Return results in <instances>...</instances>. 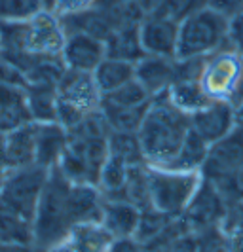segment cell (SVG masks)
I'll use <instances>...</instances> for the list:
<instances>
[{
  "label": "cell",
  "mask_w": 243,
  "mask_h": 252,
  "mask_svg": "<svg viewBox=\"0 0 243 252\" xmlns=\"http://www.w3.org/2000/svg\"><path fill=\"white\" fill-rule=\"evenodd\" d=\"M103 201L97 186L70 182L57 167L50 169L33 222L36 251L46 252L76 224L101 220Z\"/></svg>",
  "instance_id": "1"
},
{
  "label": "cell",
  "mask_w": 243,
  "mask_h": 252,
  "mask_svg": "<svg viewBox=\"0 0 243 252\" xmlns=\"http://www.w3.org/2000/svg\"><path fill=\"white\" fill-rule=\"evenodd\" d=\"M67 40L63 21L50 10L17 23H0V55L25 78L35 66L61 59Z\"/></svg>",
  "instance_id": "2"
},
{
  "label": "cell",
  "mask_w": 243,
  "mask_h": 252,
  "mask_svg": "<svg viewBox=\"0 0 243 252\" xmlns=\"http://www.w3.org/2000/svg\"><path fill=\"white\" fill-rule=\"evenodd\" d=\"M188 133H190V116L180 112L169 101L167 93L154 97L137 131L144 163L156 167L171 165Z\"/></svg>",
  "instance_id": "3"
},
{
  "label": "cell",
  "mask_w": 243,
  "mask_h": 252,
  "mask_svg": "<svg viewBox=\"0 0 243 252\" xmlns=\"http://www.w3.org/2000/svg\"><path fill=\"white\" fill-rule=\"evenodd\" d=\"M67 133L69 142L57 169L70 182L97 186L103 165L108 158V124L99 112L67 129Z\"/></svg>",
  "instance_id": "4"
},
{
  "label": "cell",
  "mask_w": 243,
  "mask_h": 252,
  "mask_svg": "<svg viewBox=\"0 0 243 252\" xmlns=\"http://www.w3.org/2000/svg\"><path fill=\"white\" fill-rule=\"evenodd\" d=\"M146 175L150 188V207L173 218L184 215L204 184L202 171L146 165Z\"/></svg>",
  "instance_id": "5"
},
{
  "label": "cell",
  "mask_w": 243,
  "mask_h": 252,
  "mask_svg": "<svg viewBox=\"0 0 243 252\" xmlns=\"http://www.w3.org/2000/svg\"><path fill=\"white\" fill-rule=\"evenodd\" d=\"M228 46V19L204 6L179 23L177 59L207 57Z\"/></svg>",
  "instance_id": "6"
},
{
  "label": "cell",
  "mask_w": 243,
  "mask_h": 252,
  "mask_svg": "<svg viewBox=\"0 0 243 252\" xmlns=\"http://www.w3.org/2000/svg\"><path fill=\"white\" fill-rule=\"evenodd\" d=\"M103 93L90 72L65 68L57 84V122L70 129L82 120L101 112Z\"/></svg>",
  "instance_id": "7"
},
{
  "label": "cell",
  "mask_w": 243,
  "mask_h": 252,
  "mask_svg": "<svg viewBox=\"0 0 243 252\" xmlns=\"http://www.w3.org/2000/svg\"><path fill=\"white\" fill-rule=\"evenodd\" d=\"M48 175L50 169L40 165L4 171V180L0 186V209L35 222L36 207Z\"/></svg>",
  "instance_id": "8"
},
{
  "label": "cell",
  "mask_w": 243,
  "mask_h": 252,
  "mask_svg": "<svg viewBox=\"0 0 243 252\" xmlns=\"http://www.w3.org/2000/svg\"><path fill=\"white\" fill-rule=\"evenodd\" d=\"M243 57L232 48H222L204 59L200 86L211 102H232L242 76Z\"/></svg>",
  "instance_id": "9"
},
{
  "label": "cell",
  "mask_w": 243,
  "mask_h": 252,
  "mask_svg": "<svg viewBox=\"0 0 243 252\" xmlns=\"http://www.w3.org/2000/svg\"><path fill=\"white\" fill-rule=\"evenodd\" d=\"M243 165V131L236 127L228 137L209 146L205 163L202 167L204 180L220 184L232 178Z\"/></svg>",
  "instance_id": "10"
},
{
  "label": "cell",
  "mask_w": 243,
  "mask_h": 252,
  "mask_svg": "<svg viewBox=\"0 0 243 252\" xmlns=\"http://www.w3.org/2000/svg\"><path fill=\"white\" fill-rule=\"evenodd\" d=\"M228 211H230V205L222 197V193L211 182L204 180L202 188L198 189L196 197L180 218L184 220L190 231L202 233L205 229L220 226Z\"/></svg>",
  "instance_id": "11"
},
{
  "label": "cell",
  "mask_w": 243,
  "mask_h": 252,
  "mask_svg": "<svg viewBox=\"0 0 243 252\" xmlns=\"http://www.w3.org/2000/svg\"><path fill=\"white\" fill-rule=\"evenodd\" d=\"M61 59H63L65 68L69 70L93 74V70L106 59L104 40L80 31L67 32Z\"/></svg>",
  "instance_id": "12"
},
{
  "label": "cell",
  "mask_w": 243,
  "mask_h": 252,
  "mask_svg": "<svg viewBox=\"0 0 243 252\" xmlns=\"http://www.w3.org/2000/svg\"><path fill=\"white\" fill-rule=\"evenodd\" d=\"M142 50L146 55L156 57H177L179 46V23L171 21L164 15L148 13L139 25Z\"/></svg>",
  "instance_id": "13"
},
{
  "label": "cell",
  "mask_w": 243,
  "mask_h": 252,
  "mask_svg": "<svg viewBox=\"0 0 243 252\" xmlns=\"http://www.w3.org/2000/svg\"><path fill=\"white\" fill-rule=\"evenodd\" d=\"M236 114L238 110L232 102H211L190 116V131L211 146L236 129Z\"/></svg>",
  "instance_id": "14"
},
{
  "label": "cell",
  "mask_w": 243,
  "mask_h": 252,
  "mask_svg": "<svg viewBox=\"0 0 243 252\" xmlns=\"http://www.w3.org/2000/svg\"><path fill=\"white\" fill-rule=\"evenodd\" d=\"M35 161H36L35 122L0 133V165L6 171L36 165Z\"/></svg>",
  "instance_id": "15"
},
{
  "label": "cell",
  "mask_w": 243,
  "mask_h": 252,
  "mask_svg": "<svg viewBox=\"0 0 243 252\" xmlns=\"http://www.w3.org/2000/svg\"><path fill=\"white\" fill-rule=\"evenodd\" d=\"M116 239L99 220L82 222L46 252H110Z\"/></svg>",
  "instance_id": "16"
},
{
  "label": "cell",
  "mask_w": 243,
  "mask_h": 252,
  "mask_svg": "<svg viewBox=\"0 0 243 252\" xmlns=\"http://www.w3.org/2000/svg\"><path fill=\"white\" fill-rule=\"evenodd\" d=\"M135 80L152 97L166 93L177 82V57L169 59V57L144 55L135 64Z\"/></svg>",
  "instance_id": "17"
},
{
  "label": "cell",
  "mask_w": 243,
  "mask_h": 252,
  "mask_svg": "<svg viewBox=\"0 0 243 252\" xmlns=\"http://www.w3.org/2000/svg\"><path fill=\"white\" fill-rule=\"evenodd\" d=\"M141 220V209L124 199H104L101 211L103 226L108 229V233L118 239H135L137 227Z\"/></svg>",
  "instance_id": "18"
},
{
  "label": "cell",
  "mask_w": 243,
  "mask_h": 252,
  "mask_svg": "<svg viewBox=\"0 0 243 252\" xmlns=\"http://www.w3.org/2000/svg\"><path fill=\"white\" fill-rule=\"evenodd\" d=\"M35 140H36V161L44 169L57 167L69 142V133L59 122H35Z\"/></svg>",
  "instance_id": "19"
},
{
  "label": "cell",
  "mask_w": 243,
  "mask_h": 252,
  "mask_svg": "<svg viewBox=\"0 0 243 252\" xmlns=\"http://www.w3.org/2000/svg\"><path fill=\"white\" fill-rule=\"evenodd\" d=\"M139 25L116 29L114 32L104 40L106 57L128 61V63H139L142 57L146 55L144 50H142L141 36H139Z\"/></svg>",
  "instance_id": "20"
},
{
  "label": "cell",
  "mask_w": 243,
  "mask_h": 252,
  "mask_svg": "<svg viewBox=\"0 0 243 252\" xmlns=\"http://www.w3.org/2000/svg\"><path fill=\"white\" fill-rule=\"evenodd\" d=\"M25 93L33 122H57V84H27Z\"/></svg>",
  "instance_id": "21"
},
{
  "label": "cell",
  "mask_w": 243,
  "mask_h": 252,
  "mask_svg": "<svg viewBox=\"0 0 243 252\" xmlns=\"http://www.w3.org/2000/svg\"><path fill=\"white\" fill-rule=\"evenodd\" d=\"M135 64L137 63H128V61H120V59L106 57L93 70L95 84L99 86L103 95L112 93L118 88L129 84L131 80H135Z\"/></svg>",
  "instance_id": "22"
},
{
  "label": "cell",
  "mask_w": 243,
  "mask_h": 252,
  "mask_svg": "<svg viewBox=\"0 0 243 252\" xmlns=\"http://www.w3.org/2000/svg\"><path fill=\"white\" fill-rule=\"evenodd\" d=\"M166 93L167 97H169V101L173 102L180 112L188 114V116L200 112L207 104H211V101L207 99V95L204 93V89H202L198 80H180V82H175Z\"/></svg>",
  "instance_id": "23"
},
{
  "label": "cell",
  "mask_w": 243,
  "mask_h": 252,
  "mask_svg": "<svg viewBox=\"0 0 243 252\" xmlns=\"http://www.w3.org/2000/svg\"><path fill=\"white\" fill-rule=\"evenodd\" d=\"M0 241L13 245H35L33 222L0 209Z\"/></svg>",
  "instance_id": "24"
},
{
  "label": "cell",
  "mask_w": 243,
  "mask_h": 252,
  "mask_svg": "<svg viewBox=\"0 0 243 252\" xmlns=\"http://www.w3.org/2000/svg\"><path fill=\"white\" fill-rule=\"evenodd\" d=\"M124 201L135 205L137 209H150V188H148V175H146V163L133 165L129 169L128 180L122 191Z\"/></svg>",
  "instance_id": "25"
},
{
  "label": "cell",
  "mask_w": 243,
  "mask_h": 252,
  "mask_svg": "<svg viewBox=\"0 0 243 252\" xmlns=\"http://www.w3.org/2000/svg\"><path fill=\"white\" fill-rule=\"evenodd\" d=\"M207 152H209V144L190 131L186 140L182 142L179 154L167 167H175V169H182V171H202Z\"/></svg>",
  "instance_id": "26"
},
{
  "label": "cell",
  "mask_w": 243,
  "mask_h": 252,
  "mask_svg": "<svg viewBox=\"0 0 243 252\" xmlns=\"http://www.w3.org/2000/svg\"><path fill=\"white\" fill-rule=\"evenodd\" d=\"M108 156L122 159L129 167L144 163V156L141 150V142L137 133H112L108 139Z\"/></svg>",
  "instance_id": "27"
},
{
  "label": "cell",
  "mask_w": 243,
  "mask_h": 252,
  "mask_svg": "<svg viewBox=\"0 0 243 252\" xmlns=\"http://www.w3.org/2000/svg\"><path fill=\"white\" fill-rule=\"evenodd\" d=\"M152 95L142 88L137 80H131L129 84L118 88L112 93L103 95L104 104H112V106H122V108H142L148 106L152 102Z\"/></svg>",
  "instance_id": "28"
},
{
  "label": "cell",
  "mask_w": 243,
  "mask_h": 252,
  "mask_svg": "<svg viewBox=\"0 0 243 252\" xmlns=\"http://www.w3.org/2000/svg\"><path fill=\"white\" fill-rule=\"evenodd\" d=\"M46 10L44 0H0V23H17Z\"/></svg>",
  "instance_id": "29"
},
{
  "label": "cell",
  "mask_w": 243,
  "mask_h": 252,
  "mask_svg": "<svg viewBox=\"0 0 243 252\" xmlns=\"http://www.w3.org/2000/svg\"><path fill=\"white\" fill-rule=\"evenodd\" d=\"M220 233L228 252H243V207L236 205L220 224Z\"/></svg>",
  "instance_id": "30"
},
{
  "label": "cell",
  "mask_w": 243,
  "mask_h": 252,
  "mask_svg": "<svg viewBox=\"0 0 243 252\" xmlns=\"http://www.w3.org/2000/svg\"><path fill=\"white\" fill-rule=\"evenodd\" d=\"M204 6H207V0H162L160 6L152 13L164 15L171 21L180 23L194 12L202 10Z\"/></svg>",
  "instance_id": "31"
},
{
  "label": "cell",
  "mask_w": 243,
  "mask_h": 252,
  "mask_svg": "<svg viewBox=\"0 0 243 252\" xmlns=\"http://www.w3.org/2000/svg\"><path fill=\"white\" fill-rule=\"evenodd\" d=\"M97 2L99 0H50L46 10H50L61 21H67V19H72V17H78L82 13L93 10Z\"/></svg>",
  "instance_id": "32"
},
{
  "label": "cell",
  "mask_w": 243,
  "mask_h": 252,
  "mask_svg": "<svg viewBox=\"0 0 243 252\" xmlns=\"http://www.w3.org/2000/svg\"><path fill=\"white\" fill-rule=\"evenodd\" d=\"M160 252H198V235L190 229H184L182 233L169 241Z\"/></svg>",
  "instance_id": "33"
},
{
  "label": "cell",
  "mask_w": 243,
  "mask_h": 252,
  "mask_svg": "<svg viewBox=\"0 0 243 252\" xmlns=\"http://www.w3.org/2000/svg\"><path fill=\"white\" fill-rule=\"evenodd\" d=\"M228 48L243 57V12L228 19Z\"/></svg>",
  "instance_id": "34"
},
{
  "label": "cell",
  "mask_w": 243,
  "mask_h": 252,
  "mask_svg": "<svg viewBox=\"0 0 243 252\" xmlns=\"http://www.w3.org/2000/svg\"><path fill=\"white\" fill-rule=\"evenodd\" d=\"M207 6L226 19H232L243 12V0H207Z\"/></svg>",
  "instance_id": "35"
},
{
  "label": "cell",
  "mask_w": 243,
  "mask_h": 252,
  "mask_svg": "<svg viewBox=\"0 0 243 252\" xmlns=\"http://www.w3.org/2000/svg\"><path fill=\"white\" fill-rule=\"evenodd\" d=\"M110 252H142V247L135 239H118Z\"/></svg>",
  "instance_id": "36"
},
{
  "label": "cell",
  "mask_w": 243,
  "mask_h": 252,
  "mask_svg": "<svg viewBox=\"0 0 243 252\" xmlns=\"http://www.w3.org/2000/svg\"><path fill=\"white\" fill-rule=\"evenodd\" d=\"M0 252H38L35 245H13L0 241Z\"/></svg>",
  "instance_id": "37"
},
{
  "label": "cell",
  "mask_w": 243,
  "mask_h": 252,
  "mask_svg": "<svg viewBox=\"0 0 243 252\" xmlns=\"http://www.w3.org/2000/svg\"><path fill=\"white\" fill-rule=\"evenodd\" d=\"M232 104L236 108H242L243 106V68H242V76H240V82H238V89H236V95H234V101Z\"/></svg>",
  "instance_id": "38"
},
{
  "label": "cell",
  "mask_w": 243,
  "mask_h": 252,
  "mask_svg": "<svg viewBox=\"0 0 243 252\" xmlns=\"http://www.w3.org/2000/svg\"><path fill=\"white\" fill-rule=\"evenodd\" d=\"M236 110H238V114H236V124H238V126L236 127H240L243 131V106L242 108H236Z\"/></svg>",
  "instance_id": "39"
},
{
  "label": "cell",
  "mask_w": 243,
  "mask_h": 252,
  "mask_svg": "<svg viewBox=\"0 0 243 252\" xmlns=\"http://www.w3.org/2000/svg\"><path fill=\"white\" fill-rule=\"evenodd\" d=\"M48 4H50V0H44V6H46V8H48Z\"/></svg>",
  "instance_id": "40"
},
{
  "label": "cell",
  "mask_w": 243,
  "mask_h": 252,
  "mask_svg": "<svg viewBox=\"0 0 243 252\" xmlns=\"http://www.w3.org/2000/svg\"><path fill=\"white\" fill-rule=\"evenodd\" d=\"M240 205H242V207H243V201H242V203H240Z\"/></svg>",
  "instance_id": "41"
},
{
  "label": "cell",
  "mask_w": 243,
  "mask_h": 252,
  "mask_svg": "<svg viewBox=\"0 0 243 252\" xmlns=\"http://www.w3.org/2000/svg\"><path fill=\"white\" fill-rule=\"evenodd\" d=\"M142 252H144V251H142ZM154 252H160V251H154Z\"/></svg>",
  "instance_id": "42"
},
{
  "label": "cell",
  "mask_w": 243,
  "mask_h": 252,
  "mask_svg": "<svg viewBox=\"0 0 243 252\" xmlns=\"http://www.w3.org/2000/svg\"><path fill=\"white\" fill-rule=\"evenodd\" d=\"M0 167H2V165H0Z\"/></svg>",
  "instance_id": "43"
}]
</instances>
